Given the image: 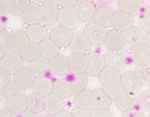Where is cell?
<instances>
[{
	"instance_id": "cell-46",
	"label": "cell",
	"mask_w": 150,
	"mask_h": 117,
	"mask_svg": "<svg viewBox=\"0 0 150 117\" xmlns=\"http://www.w3.org/2000/svg\"><path fill=\"white\" fill-rule=\"evenodd\" d=\"M92 116L94 117H113L114 113L111 109H105V111H99V112H92Z\"/></svg>"
},
{
	"instance_id": "cell-54",
	"label": "cell",
	"mask_w": 150,
	"mask_h": 117,
	"mask_svg": "<svg viewBox=\"0 0 150 117\" xmlns=\"http://www.w3.org/2000/svg\"><path fill=\"white\" fill-rule=\"evenodd\" d=\"M4 53H6V50L2 48V47L0 46V59L4 57Z\"/></svg>"
},
{
	"instance_id": "cell-36",
	"label": "cell",
	"mask_w": 150,
	"mask_h": 117,
	"mask_svg": "<svg viewBox=\"0 0 150 117\" xmlns=\"http://www.w3.org/2000/svg\"><path fill=\"white\" fill-rule=\"evenodd\" d=\"M90 94H91V91L86 89L82 92L74 95V105H75V107L90 109Z\"/></svg>"
},
{
	"instance_id": "cell-3",
	"label": "cell",
	"mask_w": 150,
	"mask_h": 117,
	"mask_svg": "<svg viewBox=\"0 0 150 117\" xmlns=\"http://www.w3.org/2000/svg\"><path fill=\"white\" fill-rule=\"evenodd\" d=\"M108 27H104L102 25L98 24L94 21H89L86 22V25L83 27V33L86 34L90 42L92 43V45L94 46H99L103 44L105 36L108 34Z\"/></svg>"
},
{
	"instance_id": "cell-28",
	"label": "cell",
	"mask_w": 150,
	"mask_h": 117,
	"mask_svg": "<svg viewBox=\"0 0 150 117\" xmlns=\"http://www.w3.org/2000/svg\"><path fill=\"white\" fill-rule=\"evenodd\" d=\"M25 32L28 34V37L30 41H33V42H42L44 38L47 37V26H45L44 24H32L28 25V27L25 30Z\"/></svg>"
},
{
	"instance_id": "cell-22",
	"label": "cell",
	"mask_w": 150,
	"mask_h": 117,
	"mask_svg": "<svg viewBox=\"0 0 150 117\" xmlns=\"http://www.w3.org/2000/svg\"><path fill=\"white\" fill-rule=\"evenodd\" d=\"M103 44H104L105 48L108 50H118L125 48L124 38L122 36L121 32L115 31V30L108 31V34L103 41Z\"/></svg>"
},
{
	"instance_id": "cell-21",
	"label": "cell",
	"mask_w": 150,
	"mask_h": 117,
	"mask_svg": "<svg viewBox=\"0 0 150 117\" xmlns=\"http://www.w3.org/2000/svg\"><path fill=\"white\" fill-rule=\"evenodd\" d=\"M31 90L35 94L42 96V97H45L48 94L53 93V81L50 78H47V75L36 77Z\"/></svg>"
},
{
	"instance_id": "cell-37",
	"label": "cell",
	"mask_w": 150,
	"mask_h": 117,
	"mask_svg": "<svg viewBox=\"0 0 150 117\" xmlns=\"http://www.w3.org/2000/svg\"><path fill=\"white\" fill-rule=\"evenodd\" d=\"M135 73L137 75L138 79L140 80V83L145 88H149L150 83V65H142V66H136Z\"/></svg>"
},
{
	"instance_id": "cell-33",
	"label": "cell",
	"mask_w": 150,
	"mask_h": 117,
	"mask_svg": "<svg viewBox=\"0 0 150 117\" xmlns=\"http://www.w3.org/2000/svg\"><path fill=\"white\" fill-rule=\"evenodd\" d=\"M28 42H29V37L25 30L16 29L11 32V49L12 50L19 51Z\"/></svg>"
},
{
	"instance_id": "cell-24",
	"label": "cell",
	"mask_w": 150,
	"mask_h": 117,
	"mask_svg": "<svg viewBox=\"0 0 150 117\" xmlns=\"http://www.w3.org/2000/svg\"><path fill=\"white\" fill-rule=\"evenodd\" d=\"M53 93L64 100H67L71 96H74L70 83L65 77H59L58 79L53 81Z\"/></svg>"
},
{
	"instance_id": "cell-6",
	"label": "cell",
	"mask_w": 150,
	"mask_h": 117,
	"mask_svg": "<svg viewBox=\"0 0 150 117\" xmlns=\"http://www.w3.org/2000/svg\"><path fill=\"white\" fill-rule=\"evenodd\" d=\"M74 35V31L66 29L62 25H53V27L50 32V38L59 47L64 48L67 47L70 43L71 38Z\"/></svg>"
},
{
	"instance_id": "cell-11",
	"label": "cell",
	"mask_w": 150,
	"mask_h": 117,
	"mask_svg": "<svg viewBox=\"0 0 150 117\" xmlns=\"http://www.w3.org/2000/svg\"><path fill=\"white\" fill-rule=\"evenodd\" d=\"M96 4L90 0H77V2L74 6V10L81 22L92 21L96 13Z\"/></svg>"
},
{
	"instance_id": "cell-25",
	"label": "cell",
	"mask_w": 150,
	"mask_h": 117,
	"mask_svg": "<svg viewBox=\"0 0 150 117\" xmlns=\"http://www.w3.org/2000/svg\"><path fill=\"white\" fill-rule=\"evenodd\" d=\"M19 54L25 63H31L38 58L41 56V51H40V44L38 42H33L30 41L19 50Z\"/></svg>"
},
{
	"instance_id": "cell-30",
	"label": "cell",
	"mask_w": 150,
	"mask_h": 117,
	"mask_svg": "<svg viewBox=\"0 0 150 117\" xmlns=\"http://www.w3.org/2000/svg\"><path fill=\"white\" fill-rule=\"evenodd\" d=\"M25 106L32 112L38 115L44 112V97L31 92L25 94Z\"/></svg>"
},
{
	"instance_id": "cell-9",
	"label": "cell",
	"mask_w": 150,
	"mask_h": 117,
	"mask_svg": "<svg viewBox=\"0 0 150 117\" xmlns=\"http://www.w3.org/2000/svg\"><path fill=\"white\" fill-rule=\"evenodd\" d=\"M130 58L136 66L150 65V47L149 44L142 42L130 48Z\"/></svg>"
},
{
	"instance_id": "cell-42",
	"label": "cell",
	"mask_w": 150,
	"mask_h": 117,
	"mask_svg": "<svg viewBox=\"0 0 150 117\" xmlns=\"http://www.w3.org/2000/svg\"><path fill=\"white\" fill-rule=\"evenodd\" d=\"M0 46L6 51L11 49V33H9L7 30L0 32Z\"/></svg>"
},
{
	"instance_id": "cell-39",
	"label": "cell",
	"mask_w": 150,
	"mask_h": 117,
	"mask_svg": "<svg viewBox=\"0 0 150 117\" xmlns=\"http://www.w3.org/2000/svg\"><path fill=\"white\" fill-rule=\"evenodd\" d=\"M138 106H140L142 111L145 113L150 112V90L149 88H145L140 90V92L137 93Z\"/></svg>"
},
{
	"instance_id": "cell-27",
	"label": "cell",
	"mask_w": 150,
	"mask_h": 117,
	"mask_svg": "<svg viewBox=\"0 0 150 117\" xmlns=\"http://www.w3.org/2000/svg\"><path fill=\"white\" fill-rule=\"evenodd\" d=\"M144 2L142 0H118L117 1V7L118 10L122 12H125L130 16H139L142 12Z\"/></svg>"
},
{
	"instance_id": "cell-31",
	"label": "cell",
	"mask_w": 150,
	"mask_h": 117,
	"mask_svg": "<svg viewBox=\"0 0 150 117\" xmlns=\"http://www.w3.org/2000/svg\"><path fill=\"white\" fill-rule=\"evenodd\" d=\"M121 72L116 69H114L112 67L105 66L103 68V70L101 71L98 78H99V82L102 84V87L108 85V84L114 83L116 81H120V77H121Z\"/></svg>"
},
{
	"instance_id": "cell-52",
	"label": "cell",
	"mask_w": 150,
	"mask_h": 117,
	"mask_svg": "<svg viewBox=\"0 0 150 117\" xmlns=\"http://www.w3.org/2000/svg\"><path fill=\"white\" fill-rule=\"evenodd\" d=\"M96 2H99L101 6H108V4H112L114 0H96Z\"/></svg>"
},
{
	"instance_id": "cell-13",
	"label": "cell",
	"mask_w": 150,
	"mask_h": 117,
	"mask_svg": "<svg viewBox=\"0 0 150 117\" xmlns=\"http://www.w3.org/2000/svg\"><path fill=\"white\" fill-rule=\"evenodd\" d=\"M50 72L58 77H65L69 73V60L68 56L59 53L57 56L50 60Z\"/></svg>"
},
{
	"instance_id": "cell-4",
	"label": "cell",
	"mask_w": 150,
	"mask_h": 117,
	"mask_svg": "<svg viewBox=\"0 0 150 117\" xmlns=\"http://www.w3.org/2000/svg\"><path fill=\"white\" fill-rule=\"evenodd\" d=\"M23 63L24 61L21 58L19 51L10 49L6 51L4 57L0 59V68H2L9 75H12L23 66Z\"/></svg>"
},
{
	"instance_id": "cell-23",
	"label": "cell",
	"mask_w": 150,
	"mask_h": 117,
	"mask_svg": "<svg viewBox=\"0 0 150 117\" xmlns=\"http://www.w3.org/2000/svg\"><path fill=\"white\" fill-rule=\"evenodd\" d=\"M113 16H114V11L112 8H110L108 6H101L96 9V13L92 21L104 27H110L112 25Z\"/></svg>"
},
{
	"instance_id": "cell-49",
	"label": "cell",
	"mask_w": 150,
	"mask_h": 117,
	"mask_svg": "<svg viewBox=\"0 0 150 117\" xmlns=\"http://www.w3.org/2000/svg\"><path fill=\"white\" fill-rule=\"evenodd\" d=\"M8 13V6L7 0H0V16H6Z\"/></svg>"
},
{
	"instance_id": "cell-43",
	"label": "cell",
	"mask_w": 150,
	"mask_h": 117,
	"mask_svg": "<svg viewBox=\"0 0 150 117\" xmlns=\"http://www.w3.org/2000/svg\"><path fill=\"white\" fill-rule=\"evenodd\" d=\"M71 117H92V111L91 109H83L75 107L70 111Z\"/></svg>"
},
{
	"instance_id": "cell-29",
	"label": "cell",
	"mask_w": 150,
	"mask_h": 117,
	"mask_svg": "<svg viewBox=\"0 0 150 117\" xmlns=\"http://www.w3.org/2000/svg\"><path fill=\"white\" fill-rule=\"evenodd\" d=\"M38 44H40L41 56L48 60L54 58L55 56H57L60 53V48L50 38H44L42 42H40Z\"/></svg>"
},
{
	"instance_id": "cell-48",
	"label": "cell",
	"mask_w": 150,
	"mask_h": 117,
	"mask_svg": "<svg viewBox=\"0 0 150 117\" xmlns=\"http://www.w3.org/2000/svg\"><path fill=\"white\" fill-rule=\"evenodd\" d=\"M14 116H17V115L14 113H12L6 106L2 107V109H0V117H14Z\"/></svg>"
},
{
	"instance_id": "cell-12",
	"label": "cell",
	"mask_w": 150,
	"mask_h": 117,
	"mask_svg": "<svg viewBox=\"0 0 150 117\" xmlns=\"http://www.w3.org/2000/svg\"><path fill=\"white\" fill-rule=\"evenodd\" d=\"M12 81L16 82L18 85H20L22 89H24L25 91L32 88L34 81H35V75L33 73V71L30 69V67H23L22 66L19 70L13 73Z\"/></svg>"
},
{
	"instance_id": "cell-51",
	"label": "cell",
	"mask_w": 150,
	"mask_h": 117,
	"mask_svg": "<svg viewBox=\"0 0 150 117\" xmlns=\"http://www.w3.org/2000/svg\"><path fill=\"white\" fill-rule=\"evenodd\" d=\"M7 24H8L7 23V19L4 16H0V32L7 29Z\"/></svg>"
},
{
	"instance_id": "cell-35",
	"label": "cell",
	"mask_w": 150,
	"mask_h": 117,
	"mask_svg": "<svg viewBox=\"0 0 150 117\" xmlns=\"http://www.w3.org/2000/svg\"><path fill=\"white\" fill-rule=\"evenodd\" d=\"M31 4V0H7L8 13L13 17H20Z\"/></svg>"
},
{
	"instance_id": "cell-53",
	"label": "cell",
	"mask_w": 150,
	"mask_h": 117,
	"mask_svg": "<svg viewBox=\"0 0 150 117\" xmlns=\"http://www.w3.org/2000/svg\"><path fill=\"white\" fill-rule=\"evenodd\" d=\"M38 4H47V2H52V1H55V0H36Z\"/></svg>"
},
{
	"instance_id": "cell-34",
	"label": "cell",
	"mask_w": 150,
	"mask_h": 117,
	"mask_svg": "<svg viewBox=\"0 0 150 117\" xmlns=\"http://www.w3.org/2000/svg\"><path fill=\"white\" fill-rule=\"evenodd\" d=\"M4 106L8 109H10L12 113L16 114V115H19L26 107L25 106V95L6 97Z\"/></svg>"
},
{
	"instance_id": "cell-10",
	"label": "cell",
	"mask_w": 150,
	"mask_h": 117,
	"mask_svg": "<svg viewBox=\"0 0 150 117\" xmlns=\"http://www.w3.org/2000/svg\"><path fill=\"white\" fill-rule=\"evenodd\" d=\"M66 109V101L50 93L44 97V112L50 116H57L63 109Z\"/></svg>"
},
{
	"instance_id": "cell-2",
	"label": "cell",
	"mask_w": 150,
	"mask_h": 117,
	"mask_svg": "<svg viewBox=\"0 0 150 117\" xmlns=\"http://www.w3.org/2000/svg\"><path fill=\"white\" fill-rule=\"evenodd\" d=\"M105 65L108 67H112L118 71H123L127 66L128 59H127V53L124 49L118 50H108L106 49L103 54Z\"/></svg>"
},
{
	"instance_id": "cell-15",
	"label": "cell",
	"mask_w": 150,
	"mask_h": 117,
	"mask_svg": "<svg viewBox=\"0 0 150 117\" xmlns=\"http://www.w3.org/2000/svg\"><path fill=\"white\" fill-rule=\"evenodd\" d=\"M120 82L122 83L125 91L138 93L142 90V85L140 83V80L138 79L137 75L134 70H127L124 72H121Z\"/></svg>"
},
{
	"instance_id": "cell-38",
	"label": "cell",
	"mask_w": 150,
	"mask_h": 117,
	"mask_svg": "<svg viewBox=\"0 0 150 117\" xmlns=\"http://www.w3.org/2000/svg\"><path fill=\"white\" fill-rule=\"evenodd\" d=\"M2 95L4 97H11V96H21L25 95V90L18 85L16 82L10 81L6 87L2 88Z\"/></svg>"
},
{
	"instance_id": "cell-16",
	"label": "cell",
	"mask_w": 150,
	"mask_h": 117,
	"mask_svg": "<svg viewBox=\"0 0 150 117\" xmlns=\"http://www.w3.org/2000/svg\"><path fill=\"white\" fill-rule=\"evenodd\" d=\"M121 34L124 38L125 47H128V48H132V47L142 43L144 38H145V34L142 33V30L137 26H135V25L122 31Z\"/></svg>"
},
{
	"instance_id": "cell-18",
	"label": "cell",
	"mask_w": 150,
	"mask_h": 117,
	"mask_svg": "<svg viewBox=\"0 0 150 117\" xmlns=\"http://www.w3.org/2000/svg\"><path fill=\"white\" fill-rule=\"evenodd\" d=\"M69 72L70 73H84L88 69V54L71 53L68 56Z\"/></svg>"
},
{
	"instance_id": "cell-41",
	"label": "cell",
	"mask_w": 150,
	"mask_h": 117,
	"mask_svg": "<svg viewBox=\"0 0 150 117\" xmlns=\"http://www.w3.org/2000/svg\"><path fill=\"white\" fill-rule=\"evenodd\" d=\"M139 29L142 31L144 34H148L150 31V12L149 8L145 9L144 11L139 13Z\"/></svg>"
},
{
	"instance_id": "cell-32",
	"label": "cell",
	"mask_w": 150,
	"mask_h": 117,
	"mask_svg": "<svg viewBox=\"0 0 150 117\" xmlns=\"http://www.w3.org/2000/svg\"><path fill=\"white\" fill-rule=\"evenodd\" d=\"M29 63L30 69L33 71L35 77H45L50 73V60L42 56Z\"/></svg>"
},
{
	"instance_id": "cell-1",
	"label": "cell",
	"mask_w": 150,
	"mask_h": 117,
	"mask_svg": "<svg viewBox=\"0 0 150 117\" xmlns=\"http://www.w3.org/2000/svg\"><path fill=\"white\" fill-rule=\"evenodd\" d=\"M90 91V109L92 112L111 109L113 101L108 97L103 88H96Z\"/></svg>"
},
{
	"instance_id": "cell-20",
	"label": "cell",
	"mask_w": 150,
	"mask_h": 117,
	"mask_svg": "<svg viewBox=\"0 0 150 117\" xmlns=\"http://www.w3.org/2000/svg\"><path fill=\"white\" fill-rule=\"evenodd\" d=\"M135 24V19L133 16L127 14L125 12H122V11H114V16H113L112 20V26L115 31L122 32L124 30L128 29L130 26H133Z\"/></svg>"
},
{
	"instance_id": "cell-50",
	"label": "cell",
	"mask_w": 150,
	"mask_h": 117,
	"mask_svg": "<svg viewBox=\"0 0 150 117\" xmlns=\"http://www.w3.org/2000/svg\"><path fill=\"white\" fill-rule=\"evenodd\" d=\"M19 115H21L22 117H33V116H35L36 114L34 113V112H32L31 109H26V107H25V109H23V111H22Z\"/></svg>"
},
{
	"instance_id": "cell-40",
	"label": "cell",
	"mask_w": 150,
	"mask_h": 117,
	"mask_svg": "<svg viewBox=\"0 0 150 117\" xmlns=\"http://www.w3.org/2000/svg\"><path fill=\"white\" fill-rule=\"evenodd\" d=\"M102 88H103V90L105 91V93L108 94V97H110L112 101H114L117 96L121 95L122 93L125 91L120 81H116V82H114V83L104 85V87H102Z\"/></svg>"
},
{
	"instance_id": "cell-55",
	"label": "cell",
	"mask_w": 150,
	"mask_h": 117,
	"mask_svg": "<svg viewBox=\"0 0 150 117\" xmlns=\"http://www.w3.org/2000/svg\"><path fill=\"white\" fill-rule=\"evenodd\" d=\"M2 96H4V95H2V89L0 88V101L2 100Z\"/></svg>"
},
{
	"instance_id": "cell-5",
	"label": "cell",
	"mask_w": 150,
	"mask_h": 117,
	"mask_svg": "<svg viewBox=\"0 0 150 117\" xmlns=\"http://www.w3.org/2000/svg\"><path fill=\"white\" fill-rule=\"evenodd\" d=\"M67 47L69 48L70 53L89 54L91 51L93 45L90 42V39L86 36L83 31H77V32H74L72 38H71L70 43Z\"/></svg>"
},
{
	"instance_id": "cell-26",
	"label": "cell",
	"mask_w": 150,
	"mask_h": 117,
	"mask_svg": "<svg viewBox=\"0 0 150 117\" xmlns=\"http://www.w3.org/2000/svg\"><path fill=\"white\" fill-rule=\"evenodd\" d=\"M67 79L70 83L74 95H76V94L82 92L87 89L88 82H89V75H87V72H84V73H70V77Z\"/></svg>"
},
{
	"instance_id": "cell-44",
	"label": "cell",
	"mask_w": 150,
	"mask_h": 117,
	"mask_svg": "<svg viewBox=\"0 0 150 117\" xmlns=\"http://www.w3.org/2000/svg\"><path fill=\"white\" fill-rule=\"evenodd\" d=\"M10 81H12L11 75H9L7 71H4L2 68H0V88L2 89L4 87H6Z\"/></svg>"
},
{
	"instance_id": "cell-19",
	"label": "cell",
	"mask_w": 150,
	"mask_h": 117,
	"mask_svg": "<svg viewBox=\"0 0 150 117\" xmlns=\"http://www.w3.org/2000/svg\"><path fill=\"white\" fill-rule=\"evenodd\" d=\"M105 66L106 65H105L102 54H99V53H89L88 54L87 75L89 77H98Z\"/></svg>"
},
{
	"instance_id": "cell-47",
	"label": "cell",
	"mask_w": 150,
	"mask_h": 117,
	"mask_svg": "<svg viewBox=\"0 0 150 117\" xmlns=\"http://www.w3.org/2000/svg\"><path fill=\"white\" fill-rule=\"evenodd\" d=\"M124 116H129V117H144L145 116V112L144 111H139V109H133L130 112L127 113H122Z\"/></svg>"
},
{
	"instance_id": "cell-14",
	"label": "cell",
	"mask_w": 150,
	"mask_h": 117,
	"mask_svg": "<svg viewBox=\"0 0 150 117\" xmlns=\"http://www.w3.org/2000/svg\"><path fill=\"white\" fill-rule=\"evenodd\" d=\"M59 6L55 1L42 4V24L53 26L57 23L59 14Z\"/></svg>"
},
{
	"instance_id": "cell-17",
	"label": "cell",
	"mask_w": 150,
	"mask_h": 117,
	"mask_svg": "<svg viewBox=\"0 0 150 117\" xmlns=\"http://www.w3.org/2000/svg\"><path fill=\"white\" fill-rule=\"evenodd\" d=\"M22 21L26 25L42 24V4H30V6L25 9V11L21 14Z\"/></svg>"
},
{
	"instance_id": "cell-45",
	"label": "cell",
	"mask_w": 150,
	"mask_h": 117,
	"mask_svg": "<svg viewBox=\"0 0 150 117\" xmlns=\"http://www.w3.org/2000/svg\"><path fill=\"white\" fill-rule=\"evenodd\" d=\"M55 2L58 4L59 8H74L77 0H55Z\"/></svg>"
},
{
	"instance_id": "cell-8",
	"label": "cell",
	"mask_w": 150,
	"mask_h": 117,
	"mask_svg": "<svg viewBox=\"0 0 150 117\" xmlns=\"http://www.w3.org/2000/svg\"><path fill=\"white\" fill-rule=\"evenodd\" d=\"M114 103L116 105L118 111L122 113H127L133 109H138L137 93L130 92V91H124L121 95H118L114 100Z\"/></svg>"
},
{
	"instance_id": "cell-7",
	"label": "cell",
	"mask_w": 150,
	"mask_h": 117,
	"mask_svg": "<svg viewBox=\"0 0 150 117\" xmlns=\"http://www.w3.org/2000/svg\"><path fill=\"white\" fill-rule=\"evenodd\" d=\"M57 23L66 29L75 31L80 26L81 21L79 17L77 16V13L75 12L74 8H60Z\"/></svg>"
}]
</instances>
